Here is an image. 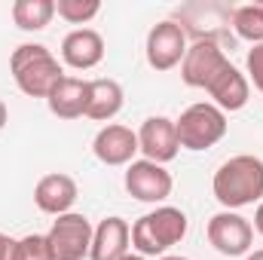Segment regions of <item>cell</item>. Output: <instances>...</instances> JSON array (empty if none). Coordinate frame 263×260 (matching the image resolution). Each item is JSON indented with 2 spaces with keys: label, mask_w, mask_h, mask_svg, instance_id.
Listing matches in <instances>:
<instances>
[{
  "label": "cell",
  "mask_w": 263,
  "mask_h": 260,
  "mask_svg": "<svg viewBox=\"0 0 263 260\" xmlns=\"http://www.w3.org/2000/svg\"><path fill=\"white\" fill-rule=\"evenodd\" d=\"M227 65H230V59H227L223 46H220L217 40L205 37V40H196V43L187 49V55H184V62H181V80H184L190 89H208V83H211Z\"/></svg>",
  "instance_id": "cell-9"
},
{
  "label": "cell",
  "mask_w": 263,
  "mask_h": 260,
  "mask_svg": "<svg viewBox=\"0 0 263 260\" xmlns=\"http://www.w3.org/2000/svg\"><path fill=\"white\" fill-rule=\"evenodd\" d=\"M9 70H12L15 86L28 98H46L52 92V86L65 77L62 62L43 43H22V46H15L12 55H9Z\"/></svg>",
  "instance_id": "cell-3"
},
{
  "label": "cell",
  "mask_w": 263,
  "mask_h": 260,
  "mask_svg": "<svg viewBox=\"0 0 263 260\" xmlns=\"http://www.w3.org/2000/svg\"><path fill=\"white\" fill-rule=\"evenodd\" d=\"M233 31L239 40H248L251 46L263 43V3H245L230 12Z\"/></svg>",
  "instance_id": "cell-19"
},
{
  "label": "cell",
  "mask_w": 263,
  "mask_h": 260,
  "mask_svg": "<svg viewBox=\"0 0 263 260\" xmlns=\"http://www.w3.org/2000/svg\"><path fill=\"white\" fill-rule=\"evenodd\" d=\"M205 92L211 95V104H214V107H220L223 114H236V110H242V107L248 104V98H251V83H248V77H245L239 67L230 62V65L208 83Z\"/></svg>",
  "instance_id": "cell-14"
},
{
  "label": "cell",
  "mask_w": 263,
  "mask_h": 260,
  "mask_svg": "<svg viewBox=\"0 0 263 260\" xmlns=\"http://www.w3.org/2000/svg\"><path fill=\"white\" fill-rule=\"evenodd\" d=\"M245 67H248V83H254V86L263 92V43H257V46L248 49Z\"/></svg>",
  "instance_id": "cell-22"
},
{
  "label": "cell",
  "mask_w": 263,
  "mask_h": 260,
  "mask_svg": "<svg viewBox=\"0 0 263 260\" xmlns=\"http://www.w3.org/2000/svg\"><path fill=\"white\" fill-rule=\"evenodd\" d=\"M211 193L227 211L263 202V159L251 153L230 156L227 162L217 165L211 178Z\"/></svg>",
  "instance_id": "cell-1"
},
{
  "label": "cell",
  "mask_w": 263,
  "mask_h": 260,
  "mask_svg": "<svg viewBox=\"0 0 263 260\" xmlns=\"http://www.w3.org/2000/svg\"><path fill=\"white\" fill-rule=\"evenodd\" d=\"M187 214L175 205H156L144 217L132 224V251L141 257H165L168 248L184 242L187 236Z\"/></svg>",
  "instance_id": "cell-2"
},
{
  "label": "cell",
  "mask_w": 263,
  "mask_h": 260,
  "mask_svg": "<svg viewBox=\"0 0 263 260\" xmlns=\"http://www.w3.org/2000/svg\"><path fill=\"white\" fill-rule=\"evenodd\" d=\"M190 43H187V31L165 18V22H156L150 31H147V43H144V55H147V65L153 70H172L184 62Z\"/></svg>",
  "instance_id": "cell-7"
},
{
  "label": "cell",
  "mask_w": 263,
  "mask_h": 260,
  "mask_svg": "<svg viewBox=\"0 0 263 260\" xmlns=\"http://www.w3.org/2000/svg\"><path fill=\"white\" fill-rule=\"evenodd\" d=\"M245 260H263V248H257V251H248V254H245Z\"/></svg>",
  "instance_id": "cell-26"
},
{
  "label": "cell",
  "mask_w": 263,
  "mask_h": 260,
  "mask_svg": "<svg viewBox=\"0 0 263 260\" xmlns=\"http://www.w3.org/2000/svg\"><path fill=\"white\" fill-rule=\"evenodd\" d=\"M6 123H9V107H6V101L0 98V129H3Z\"/></svg>",
  "instance_id": "cell-25"
},
{
  "label": "cell",
  "mask_w": 263,
  "mask_h": 260,
  "mask_svg": "<svg viewBox=\"0 0 263 260\" xmlns=\"http://www.w3.org/2000/svg\"><path fill=\"white\" fill-rule=\"evenodd\" d=\"M12 260H52V251H49V242H46V236H40V233H31V236H22V239H15Z\"/></svg>",
  "instance_id": "cell-21"
},
{
  "label": "cell",
  "mask_w": 263,
  "mask_h": 260,
  "mask_svg": "<svg viewBox=\"0 0 263 260\" xmlns=\"http://www.w3.org/2000/svg\"><path fill=\"white\" fill-rule=\"evenodd\" d=\"M104 59V37L95 28H73L62 40V62L73 70H92Z\"/></svg>",
  "instance_id": "cell-13"
},
{
  "label": "cell",
  "mask_w": 263,
  "mask_h": 260,
  "mask_svg": "<svg viewBox=\"0 0 263 260\" xmlns=\"http://www.w3.org/2000/svg\"><path fill=\"white\" fill-rule=\"evenodd\" d=\"M55 18V0H15L12 22L18 31H43Z\"/></svg>",
  "instance_id": "cell-18"
},
{
  "label": "cell",
  "mask_w": 263,
  "mask_h": 260,
  "mask_svg": "<svg viewBox=\"0 0 263 260\" xmlns=\"http://www.w3.org/2000/svg\"><path fill=\"white\" fill-rule=\"evenodd\" d=\"M12 248H15V239L0 233V260H12Z\"/></svg>",
  "instance_id": "cell-23"
},
{
  "label": "cell",
  "mask_w": 263,
  "mask_h": 260,
  "mask_svg": "<svg viewBox=\"0 0 263 260\" xmlns=\"http://www.w3.org/2000/svg\"><path fill=\"white\" fill-rule=\"evenodd\" d=\"M251 227L263 236V202H257V211H254V224H251Z\"/></svg>",
  "instance_id": "cell-24"
},
{
  "label": "cell",
  "mask_w": 263,
  "mask_h": 260,
  "mask_svg": "<svg viewBox=\"0 0 263 260\" xmlns=\"http://www.w3.org/2000/svg\"><path fill=\"white\" fill-rule=\"evenodd\" d=\"M132 245V227L123 217H104L92 233L89 260H123Z\"/></svg>",
  "instance_id": "cell-15"
},
{
  "label": "cell",
  "mask_w": 263,
  "mask_h": 260,
  "mask_svg": "<svg viewBox=\"0 0 263 260\" xmlns=\"http://www.w3.org/2000/svg\"><path fill=\"white\" fill-rule=\"evenodd\" d=\"M138 150L144 153V159L150 162H172L181 150V141H178V129H175V120L168 117H147L138 129Z\"/></svg>",
  "instance_id": "cell-10"
},
{
  "label": "cell",
  "mask_w": 263,
  "mask_h": 260,
  "mask_svg": "<svg viewBox=\"0 0 263 260\" xmlns=\"http://www.w3.org/2000/svg\"><path fill=\"white\" fill-rule=\"evenodd\" d=\"M205 236L211 242V248L223 257H245L254 245V227L248 217H242L239 211H217L208 227H205Z\"/></svg>",
  "instance_id": "cell-6"
},
{
  "label": "cell",
  "mask_w": 263,
  "mask_h": 260,
  "mask_svg": "<svg viewBox=\"0 0 263 260\" xmlns=\"http://www.w3.org/2000/svg\"><path fill=\"white\" fill-rule=\"evenodd\" d=\"M126 190L132 199L147 202V205H162L172 190H175V178L172 172H165V165L150 162V159H135L126 165Z\"/></svg>",
  "instance_id": "cell-8"
},
{
  "label": "cell",
  "mask_w": 263,
  "mask_h": 260,
  "mask_svg": "<svg viewBox=\"0 0 263 260\" xmlns=\"http://www.w3.org/2000/svg\"><path fill=\"white\" fill-rule=\"evenodd\" d=\"M123 260H147V257H141V254H135V251H129V254H126Z\"/></svg>",
  "instance_id": "cell-28"
},
{
  "label": "cell",
  "mask_w": 263,
  "mask_h": 260,
  "mask_svg": "<svg viewBox=\"0 0 263 260\" xmlns=\"http://www.w3.org/2000/svg\"><path fill=\"white\" fill-rule=\"evenodd\" d=\"M175 129H178L181 147L199 153V150H208L217 141H223L230 123H227V114L220 107H214L211 101H196L175 120Z\"/></svg>",
  "instance_id": "cell-4"
},
{
  "label": "cell",
  "mask_w": 263,
  "mask_h": 260,
  "mask_svg": "<svg viewBox=\"0 0 263 260\" xmlns=\"http://www.w3.org/2000/svg\"><path fill=\"white\" fill-rule=\"evenodd\" d=\"M126 104V92L117 80L110 77H98V80H89V104H86V117L95 120V123H110Z\"/></svg>",
  "instance_id": "cell-17"
},
{
  "label": "cell",
  "mask_w": 263,
  "mask_h": 260,
  "mask_svg": "<svg viewBox=\"0 0 263 260\" xmlns=\"http://www.w3.org/2000/svg\"><path fill=\"white\" fill-rule=\"evenodd\" d=\"M92 233H95V227L89 224L86 214L67 211L62 217H55L46 233L52 260H86L89 248H92Z\"/></svg>",
  "instance_id": "cell-5"
},
{
  "label": "cell",
  "mask_w": 263,
  "mask_h": 260,
  "mask_svg": "<svg viewBox=\"0 0 263 260\" xmlns=\"http://www.w3.org/2000/svg\"><path fill=\"white\" fill-rule=\"evenodd\" d=\"M77 196H80V187H77V181L70 175H65V172H49L34 187V205L43 214L62 217V214H67L73 208Z\"/></svg>",
  "instance_id": "cell-12"
},
{
  "label": "cell",
  "mask_w": 263,
  "mask_h": 260,
  "mask_svg": "<svg viewBox=\"0 0 263 260\" xmlns=\"http://www.w3.org/2000/svg\"><path fill=\"white\" fill-rule=\"evenodd\" d=\"M46 104H49L52 117H59V120H80V117H86L89 80H80V77L65 73V77L52 86V92L46 95Z\"/></svg>",
  "instance_id": "cell-16"
},
{
  "label": "cell",
  "mask_w": 263,
  "mask_h": 260,
  "mask_svg": "<svg viewBox=\"0 0 263 260\" xmlns=\"http://www.w3.org/2000/svg\"><path fill=\"white\" fill-rule=\"evenodd\" d=\"M98 12H101L98 0H59L55 3V15L65 18L67 25H89Z\"/></svg>",
  "instance_id": "cell-20"
},
{
  "label": "cell",
  "mask_w": 263,
  "mask_h": 260,
  "mask_svg": "<svg viewBox=\"0 0 263 260\" xmlns=\"http://www.w3.org/2000/svg\"><path fill=\"white\" fill-rule=\"evenodd\" d=\"M92 153L104 165H129L141 153L138 150V132H132L123 123H107L92 138Z\"/></svg>",
  "instance_id": "cell-11"
},
{
  "label": "cell",
  "mask_w": 263,
  "mask_h": 260,
  "mask_svg": "<svg viewBox=\"0 0 263 260\" xmlns=\"http://www.w3.org/2000/svg\"><path fill=\"white\" fill-rule=\"evenodd\" d=\"M159 260H190V257H181V254H165V257H159Z\"/></svg>",
  "instance_id": "cell-27"
}]
</instances>
